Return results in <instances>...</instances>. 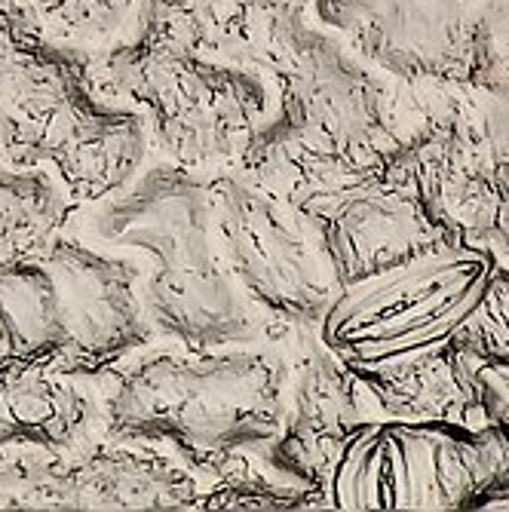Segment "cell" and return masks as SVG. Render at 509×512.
<instances>
[{"mask_svg": "<svg viewBox=\"0 0 509 512\" xmlns=\"http://www.w3.org/2000/svg\"><path fill=\"white\" fill-rule=\"evenodd\" d=\"M246 65L270 80L276 105L237 169L298 209L384 166L421 114L418 86L316 28L301 0H261Z\"/></svg>", "mask_w": 509, "mask_h": 512, "instance_id": "obj_1", "label": "cell"}, {"mask_svg": "<svg viewBox=\"0 0 509 512\" xmlns=\"http://www.w3.org/2000/svg\"><path fill=\"white\" fill-rule=\"evenodd\" d=\"M292 341L243 347L154 341L99 381L105 433L169 451L203 485L273 470L267 448L286 424Z\"/></svg>", "mask_w": 509, "mask_h": 512, "instance_id": "obj_2", "label": "cell"}, {"mask_svg": "<svg viewBox=\"0 0 509 512\" xmlns=\"http://www.w3.org/2000/svg\"><path fill=\"white\" fill-rule=\"evenodd\" d=\"M77 237L138 264V298L157 341L184 347L289 344L227 273L212 234L209 184L169 160L138 169L114 194L77 203Z\"/></svg>", "mask_w": 509, "mask_h": 512, "instance_id": "obj_3", "label": "cell"}, {"mask_svg": "<svg viewBox=\"0 0 509 512\" xmlns=\"http://www.w3.org/2000/svg\"><path fill=\"white\" fill-rule=\"evenodd\" d=\"M148 148L145 120L102 96L86 53L46 31L28 0H0V160L92 203L123 188Z\"/></svg>", "mask_w": 509, "mask_h": 512, "instance_id": "obj_4", "label": "cell"}, {"mask_svg": "<svg viewBox=\"0 0 509 512\" xmlns=\"http://www.w3.org/2000/svg\"><path fill=\"white\" fill-rule=\"evenodd\" d=\"M319 341L347 368H381L457 344L485 368L509 365V255L442 243L393 270L344 286Z\"/></svg>", "mask_w": 509, "mask_h": 512, "instance_id": "obj_5", "label": "cell"}, {"mask_svg": "<svg viewBox=\"0 0 509 512\" xmlns=\"http://www.w3.org/2000/svg\"><path fill=\"white\" fill-rule=\"evenodd\" d=\"M86 65L105 99L145 120L163 160L203 178L237 169L276 105L258 68L166 37L129 34Z\"/></svg>", "mask_w": 509, "mask_h": 512, "instance_id": "obj_6", "label": "cell"}, {"mask_svg": "<svg viewBox=\"0 0 509 512\" xmlns=\"http://www.w3.org/2000/svg\"><path fill=\"white\" fill-rule=\"evenodd\" d=\"M509 491V427L368 417L335 445L326 509H491Z\"/></svg>", "mask_w": 509, "mask_h": 512, "instance_id": "obj_7", "label": "cell"}, {"mask_svg": "<svg viewBox=\"0 0 509 512\" xmlns=\"http://www.w3.org/2000/svg\"><path fill=\"white\" fill-rule=\"evenodd\" d=\"M206 184L212 234L240 292L286 335L316 332L341 286L313 218L240 169Z\"/></svg>", "mask_w": 509, "mask_h": 512, "instance_id": "obj_8", "label": "cell"}, {"mask_svg": "<svg viewBox=\"0 0 509 512\" xmlns=\"http://www.w3.org/2000/svg\"><path fill=\"white\" fill-rule=\"evenodd\" d=\"M304 215L319 227L341 289L393 270L442 243L464 240L436 200L427 83H421V120L402 148L384 166L362 172L310 203Z\"/></svg>", "mask_w": 509, "mask_h": 512, "instance_id": "obj_9", "label": "cell"}, {"mask_svg": "<svg viewBox=\"0 0 509 512\" xmlns=\"http://www.w3.org/2000/svg\"><path fill=\"white\" fill-rule=\"evenodd\" d=\"M316 19L378 71L479 89L509 56V0H310Z\"/></svg>", "mask_w": 509, "mask_h": 512, "instance_id": "obj_10", "label": "cell"}, {"mask_svg": "<svg viewBox=\"0 0 509 512\" xmlns=\"http://www.w3.org/2000/svg\"><path fill=\"white\" fill-rule=\"evenodd\" d=\"M200 491L169 451L111 436L0 454V509H194Z\"/></svg>", "mask_w": 509, "mask_h": 512, "instance_id": "obj_11", "label": "cell"}, {"mask_svg": "<svg viewBox=\"0 0 509 512\" xmlns=\"http://www.w3.org/2000/svg\"><path fill=\"white\" fill-rule=\"evenodd\" d=\"M34 258L50 273L65 325L56 371L99 384L132 353L157 341L138 298L135 258L62 227Z\"/></svg>", "mask_w": 509, "mask_h": 512, "instance_id": "obj_12", "label": "cell"}, {"mask_svg": "<svg viewBox=\"0 0 509 512\" xmlns=\"http://www.w3.org/2000/svg\"><path fill=\"white\" fill-rule=\"evenodd\" d=\"M436 200L460 237L509 255V160L482 135L476 89L427 83Z\"/></svg>", "mask_w": 509, "mask_h": 512, "instance_id": "obj_13", "label": "cell"}, {"mask_svg": "<svg viewBox=\"0 0 509 512\" xmlns=\"http://www.w3.org/2000/svg\"><path fill=\"white\" fill-rule=\"evenodd\" d=\"M368 417L384 414L365 384L319 341L316 332H301L292 341L286 424L267 448V463L283 479L322 497V476L335 445Z\"/></svg>", "mask_w": 509, "mask_h": 512, "instance_id": "obj_14", "label": "cell"}, {"mask_svg": "<svg viewBox=\"0 0 509 512\" xmlns=\"http://www.w3.org/2000/svg\"><path fill=\"white\" fill-rule=\"evenodd\" d=\"M372 393L384 417L448 421L464 427L488 424V375L457 344L411 356L381 368H350Z\"/></svg>", "mask_w": 509, "mask_h": 512, "instance_id": "obj_15", "label": "cell"}, {"mask_svg": "<svg viewBox=\"0 0 509 512\" xmlns=\"http://www.w3.org/2000/svg\"><path fill=\"white\" fill-rule=\"evenodd\" d=\"M105 433L99 384L31 368L0 381V454L56 451Z\"/></svg>", "mask_w": 509, "mask_h": 512, "instance_id": "obj_16", "label": "cell"}, {"mask_svg": "<svg viewBox=\"0 0 509 512\" xmlns=\"http://www.w3.org/2000/svg\"><path fill=\"white\" fill-rule=\"evenodd\" d=\"M65 325L50 273L28 258L0 261V381L31 368L56 371Z\"/></svg>", "mask_w": 509, "mask_h": 512, "instance_id": "obj_17", "label": "cell"}, {"mask_svg": "<svg viewBox=\"0 0 509 512\" xmlns=\"http://www.w3.org/2000/svg\"><path fill=\"white\" fill-rule=\"evenodd\" d=\"M74 206L56 178L0 160V261L34 255L68 224Z\"/></svg>", "mask_w": 509, "mask_h": 512, "instance_id": "obj_18", "label": "cell"}, {"mask_svg": "<svg viewBox=\"0 0 509 512\" xmlns=\"http://www.w3.org/2000/svg\"><path fill=\"white\" fill-rule=\"evenodd\" d=\"M194 509H326L322 497L273 470H255L203 485Z\"/></svg>", "mask_w": 509, "mask_h": 512, "instance_id": "obj_19", "label": "cell"}, {"mask_svg": "<svg viewBox=\"0 0 509 512\" xmlns=\"http://www.w3.org/2000/svg\"><path fill=\"white\" fill-rule=\"evenodd\" d=\"M476 102L485 142L509 160V56L494 68L488 83L476 89Z\"/></svg>", "mask_w": 509, "mask_h": 512, "instance_id": "obj_20", "label": "cell"}, {"mask_svg": "<svg viewBox=\"0 0 509 512\" xmlns=\"http://www.w3.org/2000/svg\"><path fill=\"white\" fill-rule=\"evenodd\" d=\"M488 375V396H485V405H488V421H503L509 427V393L494 381V375L485 368ZM491 509H509V491L491 506Z\"/></svg>", "mask_w": 509, "mask_h": 512, "instance_id": "obj_21", "label": "cell"}, {"mask_svg": "<svg viewBox=\"0 0 509 512\" xmlns=\"http://www.w3.org/2000/svg\"><path fill=\"white\" fill-rule=\"evenodd\" d=\"M488 371L494 375V381H497V384H500V387L509 393V365H506V368H488Z\"/></svg>", "mask_w": 509, "mask_h": 512, "instance_id": "obj_22", "label": "cell"}]
</instances>
